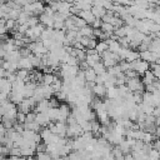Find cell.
<instances>
[{
    "label": "cell",
    "mask_w": 160,
    "mask_h": 160,
    "mask_svg": "<svg viewBox=\"0 0 160 160\" xmlns=\"http://www.w3.org/2000/svg\"><path fill=\"white\" fill-rule=\"evenodd\" d=\"M105 95L108 96V99H109V100H114V99L119 98V94H118V89H116V86L108 88V89H106Z\"/></svg>",
    "instance_id": "ac0fdd59"
},
{
    "label": "cell",
    "mask_w": 160,
    "mask_h": 160,
    "mask_svg": "<svg viewBox=\"0 0 160 160\" xmlns=\"http://www.w3.org/2000/svg\"><path fill=\"white\" fill-rule=\"evenodd\" d=\"M155 139H156V138H155L152 134H150V132H144L141 141H142L144 144H151V142H152Z\"/></svg>",
    "instance_id": "f1b7e54d"
},
{
    "label": "cell",
    "mask_w": 160,
    "mask_h": 160,
    "mask_svg": "<svg viewBox=\"0 0 160 160\" xmlns=\"http://www.w3.org/2000/svg\"><path fill=\"white\" fill-rule=\"evenodd\" d=\"M154 80H155L154 75L151 74V71H150V70H148V71H145V72H144L142 80H140V81H141V84H142L144 86H146V85H151Z\"/></svg>",
    "instance_id": "8fae6325"
},
{
    "label": "cell",
    "mask_w": 160,
    "mask_h": 160,
    "mask_svg": "<svg viewBox=\"0 0 160 160\" xmlns=\"http://www.w3.org/2000/svg\"><path fill=\"white\" fill-rule=\"evenodd\" d=\"M6 76V71L2 69V68H0V79H2V78H5Z\"/></svg>",
    "instance_id": "ee69618b"
},
{
    "label": "cell",
    "mask_w": 160,
    "mask_h": 160,
    "mask_svg": "<svg viewBox=\"0 0 160 160\" xmlns=\"http://www.w3.org/2000/svg\"><path fill=\"white\" fill-rule=\"evenodd\" d=\"M35 155V151L34 150H31V149H29V148H21L20 149V156L21 158H31V156H34Z\"/></svg>",
    "instance_id": "cb8c5ba5"
},
{
    "label": "cell",
    "mask_w": 160,
    "mask_h": 160,
    "mask_svg": "<svg viewBox=\"0 0 160 160\" xmlns=\"http://www.w3.org/2000/svg\"><path fill=\"white\" fill-rule=\"evenodd\" d=\"M0 122H1V121H0Z\"/></svg>",
    "instance_id": "7dc6e473"
},
{
    "label": "cell",
    "mask_w": 160,
    "mask_h": 160,
    "mask_svg": "<svg viewBox=\"0 0 160 160\" xmlns=\"http://www.w3.org/2000/svg\"><path fill=\"white\" fill-rule=\"evenodd\" d=\"M9 156H20V148H12L9 150Z\"/></svg>",
    "instance_id": "d590c367"
},
{
    "label": "cell",
    "mask_w": 160,
    "mask_h": 160,
    "mask_svg": "<svg viewBox=\"0 0 160 160\" xmlns=\"http://www.w3.org/2000/svg\"><path fill=\"white\" fill-rule=\"evenodd\" d=\"M91 91L94 95H96V98H102L105 96V92H106V89L104 85H98V84H94V86L91 88Z\"/></svg>",
    "instance_id": "30bf717a"
},
{
    "label": "cell",
    "mask_w": 160,
    "mask_h": 160,
    "mask_svg": "<svg viewBox=\"0 0 160 160\" xmlns=\"http://www.w3.org/2000/svg\"><path fill=\"white\" fill-rule=\"evenodd\" d=\"M15 120L18 121V124H24V122H25V114L18 111V114H16V119H15Z\"/></svg>",
    "instance_id": "836d02e7"
},
{
    "label": "cell",
    "mask_w": 160,
    "mask_h": 160,
    "mask_svg": "<svg viewBox=\"0 0 160 160\" xmlns=\"http://www.w3.org/2000/svg\"><path fill=\"white\" fill-rule=\"evenodd\" d=\"M8 31H9V30L6 29L5 25H0V35H6Z\"/></svg>",
    "instance_id": "7bdbcfd3"
},
{
    "label": "cell",
    "mask_w": 160,
    "mask_h": 160,
    "mask_svg": "<svg viewBox=\"0 0 160 160\" xmlns=\"http://www.w3.org/2000/svg\"><path fill=\"white\" fill-rule=\"evenodd\" d=\"M90 11H91V14L94 15L95 19H101L106 14V10L104 8H98V6H91Z\"/></svg>",
    "instance_id": "7c38bea8"
},
{
    "label": "cell",
    "mask_w": 160,
    "mask_h": 160,
    "mask_svg": "<svg viewBox=\"0 0 160 160\" xmlns=\"http://www.w3.org/2000/svg\"><path fill=\"white\" fill-rule=\"evenodd\" d=\"M85 61H86V64H88V66H89V68H92V66H94V64H96V62L101 61V58H100V55H99V54H94V55H89V56H86Z\"/></svg>",
    "instance_id": "5bb4252c"
},
{
    "label": "cell",
    "mask_w": 160,
    "mask_h": 160,
    "mask_svg": "<svg viewBox=\"0 0 160 160\" xmlns=\"http://www.w3.org/2000/svg\"><path fill=\"white\" fill-rule=\"evenodd\" d=\"M35 112H32V111H30V112H28L26 115H25V122H32L34 120H35Z\"/></svg>",
    "instance_id": "d6a6232c"
},
{
    "label": "cell",
    "mask_w": 160,
    "mask_h": 160,
    "mask_svg": "<svg viewBox=\"0 0 160 160\" xmlns=\"http://www.w3.org/2000/svg\"><path fill=\"white\" fill-rule=\"evenodd\" d=\"M79 35L80 36H85V38H92V29L90 25H86L81 29H79Z\"/></svg>",
    "instance_id": "e0dca14e"
},
{
    "label": "cell",
    "mask_w": 160,
    "mask_h": 160,
    "mask_svg": "<svg viewBox=\"0 0 160 160\" xmlns=\"http://www.w3.org/2000/svg\"><path fill=\"white\" fill-rule=\"evenodd\" d=\"M55 95H56V100H58V101H64V100H66V94H65V92L59 91V92H56Z\"/></svg>",
    "instance_id": "60d3db41"
},
{
    "label": "cell",
    "mask_w": 160,
    "mask_h": 160,
    "mask_svg": "<svg viewBox=\"0 0 160 160\" xmlns=\"http://www.w3.org/2000/svg\"><path fill=\"white\" fill-rule=\"evenodd\" d=\"M2 115H4V109H2L1 106H0V119L2 118Z\"/></svg>",
    "instance_id": "f6af8a7d"
},
{
    "label": "cell",
    "mask_w": 160,
    "mask_h": 160,
    "mask_svg": "<svg viewBox=\"0 0 160 160\" xmlns=\"http://www.w3.org/2000/svg\"><path fill=\"white\" fill-rule=\"evenodd\" d=\"M22 128H24V130H30V131H34V132H38V131L41 130V128L35 121H32V122H24Z\"/></svg>",
    "instance_id": "2e32d148"
},
{
    "label": "cell",
    "mask_w": 160,
    "mask_h": 160,
    "mask_svg": "<svg viewBox=\"0 0 160 160\" xmlns=\"http://www.w3.org/2000/svg\"><path fill=\"white\" fill-rule=\"evenodd\" d=\"M0 42H1V35H0Z\"/></svg>",
    "instance_id": "bcb514c9"
},
{
    "label": "cell",
    "mask_w": 160,
    "mask_h": 160,
    "mask_svg": "<svg viewBox=\"0 0 160 160\" xmlns=\"http://www.w3.org/2000/svg\"><path fill=\"white\" fill-rule=\"evenodd\" d=\"M96 44H98V40H96L95 38H91V39L89 40V44H88V46H86V49H95V46H96Z\"/></svg>",
    "instance_id": "ab89813d"
},
{
    "label": "cell",
    "mask_w": 160,
    "mask_h": 160,
    "mask_svg": "<svg viewBox=\"0 0 160 160\" xmlns=\"http://www.w3.org/2000/svg\"><path fill=\"white\" fill-rule=\"evenodd\" d=\"M100 30L105 34H109L110 36L112 35V31H114V26L110 25V24H105V22H101V26H100Z\"/></svg>",
    "instance_id": "d4e9b609"
},
{
    "label": "cell",
    "mask_w": 160,
    "mask_h": 160,
    "mask_svg": "<svg viewBox=\"0 0 160 160\" xmlns=\"http://www.w3.org/2000/svg\"><path fill=\"white\" fill-rule=\"evenodd\" d=\"M69 115H70V106H69L68 104H61V105H59L56 121H58V122H65Z\"/></svg>",
    "instance_id": "7a4b0ae2"
},
{
    "label": "cell",
    "mask_w": 160,
    "mask_h": 160,
    "mask_svg": "<svg viewBox=\"0 0 160 160\" xmlns=\"http://www.w3.org/2000/svg\"><path fill=\"white\" fill-rule=\"evenodd\" d=\"M38 160H52V159L46 152H38Z\"/></svg>",
    "instance_id": "e575fe53"
},
{
    "label": "cell",
    "mask_w": 160,
    "mask_h": 160,
    "mask_svg": "<svg viewBox=\"0 0 160 160\" xmlns=\"http://www.w3.org/2000/svg\"><path fill=\"white\" fill-rule=\"evenodd\" d=\"M136 60H139V51H136V50H129L125 61L130 64V62H134Z\"/></svg>",
    "instance_id": "d6986e66"
},
{
    "label": "cell",
    "mask_w": 160,
    "mask_h": 160,
    "mask_svg": "<svg viewBox=\"0 0 160 160\" xmlns=\"http://www.w3.org/2000/svg\"><path fill=\"white\" fill-rule=\"evenodd\" d=\"M90 26H91V29H100V26H101V20H100V19H95V20L90 24Z\"/></svg>",
    "instance_id": "f35d334b"
},
{
    "label": "cell",
    "mask_w": 160,
    "mask_h": 160,
    "mask_svg": "<svg viewBox=\"0 0 160 160\" xmlns=\"http://www.w3.org/2000/svg\"><path fill=\"white\" fill-rule=\"evenodd\" d=\"M91 69L94 70V72H95L96 75H100V74H102V72H105V71H106V68L104 66V64H102L101 61H99V62L94 64V66H92Z\"/></svg>",
    "instance_id": "7402d4cb"
},
{
    "label": "cell",
    "mask_w": 160,
    "mask_h": 160,
    "mask_svg": "<svg viewBox=\"0 0 160 160\" xmlns=\"http://www.w3.org/2000/svg\"><path fill=\"white\" fill-rule=\"evenodd\" d=\"M59 101L56 100V98H50L49 99V106L50 108H59Z\"/></svg>",
    "instance_id": "8d00e7d4"
},
{
    "label": "cell",
    "mask_w": 160,
    "mask_h": 160,
    "mask_svg": "<svg viewBox=\"0 0 160 160\" xmlns=\"http://www.w3.org/2000/svg\"><path fill=\"white\" fill-rule=\"evenodd\" d=\"M148 50H149L150 52H159V51H160V38H156V39L151 40V42H150Z\"/></svg>",
    "instance_id": "9a60e30c"
},
{
    "label": "cell",
    "mask_w": 160,
    "mask_h": 160,
    "mask_svg": "<svg viewBox=\"0 0 160 160\" xmlns=\"http://www.w3.org/2000/svg\"><path fill=\"white\" fill-rule=\"evenodd\" d=\"M78 16H79L80 19H82L88 25H90V24L95 20V18H94V15L91 14V11H90V10H88V11H80Z\"/></svg>",
    "instance_id": "ba28073f"
},
{
    "label": "cell",
    "mask_w": 160,
    "mask_h": 160,
    "mask_svg": "<svg viewBox=\"0 0 160 160\" xmlns=\"http://www.w3.org/2000/svg\"><path fill=\"white\" fill-rule=\"evenodd\" d=\"M49 108H50V106H49V100L44 99V100H41V101L36 102L35 108L32 109V110H34L32 112H35V114H39V112H46Z\"/></svg>",
    "instance_id": "5b68a950"
},
{
    "label": "cell",
    "mask_w": 160,
    "mask_h": 160,
    "mask_svg": "<svg viewBox=\"0 0 160 160\" xmlns=\"http://www.w3.org/2000/svg\"><path fill=\"white\" fill-rule=\"evenodd\" d=\"M95 50H96V52H98L99 55L102 54V52H105V51L108 50L106 42H105V41H98V44H96V46H95Z\"/></svg>",
    "instance_id": "484cf974"
},
{
    "label": "cell",
    "mask_w": 160,
    "mask_h": 160,
    "mask_svg": "<svg viewBox=\"0 0 160 160\" xmlns=\"http://www.w3.org/2000/svg\"><path fill=\"white\" fill-rule=\"evenodd\" d=\"M0 156H9V149L5 145H0Z\"/></svg>",
    "instance_id": "74e56055"
},
{
    "label": "cell",
    "mask_w": 160,
    "mask_h": 160,
    "mask_svg": "<svg viewBox=\"0 0 160 160\" xmlns=\"http://www.w3.org/2000/svg\"><path fill=\"white\" fill-rule=\"evenodd\" d=\"M66 126H68V129H66V136H69V138H74V139L81 136L82 130H81V128H80L78 124H74V125H66Z\"/></svg>",
    "instance_id": "3957f363"
},
{
    "label": "cell",
    "mask_w": 160,
    "mask_h": 160,
    "mask_svg": "<svg viewBox=\"0 0 160 160\" xmlns=\"http://www.w3.org/2000/svg\"><path fill=\"white\" fill-rule=\"evenodd\" d=\"M130 69L134 70L138 75H144V72L149 70V62L142 61V60L139 59L134 62H130Z\"/></svg>",
    "instance_id": "6da1fadb"
},
{
    "label": "cell",
    "mask_w": 160,
    "mask_h": 160,
    "mask_svg": "<svg viewBox=\"0 0 160 160\" xmlns=\"http://www.w3.org/2000/svg\"><path fill=\"white\" fill-rule=\"evenodd\" d=\"M151 115H152L154 118H159V116H160V108H154Z\"/></svg>",
    "instance_id": "b9f144b4"
},
{
    "label": "cell",
    "mask_w": 160,
    "mask_h": 160,
    "mask_svg": "<svg viewBox=\"0 0 160 160\" xmlns=\"http://www.w3.org/2000/svg\"><path fill=\"white\" fill-rule=\"evenodd\" d=\"M84 78L86 82H94L96 79V74L94 72V70L91 68H88L86 70H84Z\"/></svg>",
    "instance_id": "4fadbf2b"
},
{
    "label": "cell",
    "mask_w": 160,
    "mask_h": 160,
    "mask_svg": "<svg viewBox=\"0 0 160 160\" xmlns=\"http://www.w3.org/2000/svg\"><path fill=\"white\" fill-rule=\"evenodd\" d=\"M40 128H48V125L51 122L50 121V119L48 118V115H46V112H39V114H36L35 115V120H34Z\"/></svg>",
    "instance_id": "277c9868"
},
{
    "label": "cell",
    "mask_w": 160,
    "mask_h": 160,
    "mask_svg": "<svg viewBox=\"0 0 160 160\" xmlns=\"http://www.w3.org/2000/svg\"><path fill=\"white\" fill-rule=\"evenodd\" d=\"M55 78H56V76H55L54 74H44V75H42V78H41L42 85H48V86H50V85L54 82Z\"/></svg>",
    "instance_id": "ffe728a7"
},
{
    "label": "cell",
    "mask_w": 160,
    "mask_h": 160,
    "mask_svg": "<svg viewBox=\"0 0 160 160\" xmlns=\"http://www.w3.org/2000/svg\"><path fill=\"white\" fill-rule=\"evenodd\" d=\"M5 26H6V29L8 30H12L15 26H16V22H15V20H11V19H8L6 21H5Z\"/></svg>",
    "instance_id": "1f68e13d"
},
{
    "label": "cell",
    "mask_w": 160,
    "mask_h": 160,
    "mask_svg": "<svg viewBox=\"0 0 160 160\" xmlns=\"http://www.w3.org/2000/svg\"><path fill=\"white\" fill-rule=\"evenodd\" d=\"M0 92L5 94V95H10V92H11V84L5 78L0 79Z\"/></svg>",
    "instance_id": "8992f818"
},
{
    "label": "cell",
    "mask_w": 160,
    "mask_h": 160,
    "mask_svg": "<svg viewBox=\"0 0 160 160\" xmlns=\"http://www.w3.org/2000/svg\"><path fill=\"white\" fill-rule=\"evenodd\" d=\"M90 124H91V132H92V135H94V134H95V135L99 134V131H100V126H101L100 122L95 120V121H91Z\"/></svg>",
    "instance_id": "f546056e"
},
{
    "label": "cell",
    "mask_w": 160,
    "mask_h": 160,
    "mask_svg": "<svg viewBox=\"0 0 160 160\" xmlns=\"http://www.w3.org/2000/svg\"><path fill=\"white\" fill-rule=\"evenodd\" d=\"M139 59L142 60V61H146V62H151V52L149 50H145V51H139Z\"/></svg>",
    "instance_id": "603a6c76"
},
{
    "label": "cell",
    "mask_w": 160,
    "mask_h": 160,
    "mask_svg": "<svg viewBox=\"0 0 160 160\" xmlns=\"http://www.w3.org/2000/svg\"><path fill=\"white\" fill-rule=\"evenodd\" d=\"M46 115L50 119V121L56 120V118H58V108H49L48 111H46Z\"/></svg>",
    "instance_id": "83f0119b"
},
{
    "label": "cell",
    "mask_w": 160,
    "mask_h": 160,
    "mask_svg": "<svg viewBox=\"0 0 160 160\" xmlns=\"http://www.w3.org/2000/svg\"><path fill=\"white\" fill-rule=\"evenodd\" d=\"M8 100H9L10 102H12L15 106H18V105L24 100V98H22V95H21L20 92H14V91H11L10 95H9V98H8Z\"/></svg>",
    "instance_id": "9c48e42d"
},
{
    "label": "cell",
    "mask_w": 160,
    "mask_h": 160,
    "mask_svg": "<svg viewBox=\"0 0 160 160\" xmlns=\"http://www.w3.org/2000/svg\"><path fill=\"white\" fill-rule=\"evenodd\" d=\"M26 24H28L29 28H32V26L38 25V24H39V19H38V16H29Z\"/></svg>",
    "instance_id": "4dcf8cb0"
},
{
    "label": "cell",
    "mask_w": 160,
    "mask_h": 160,
    "mask_svg": "<svg viewBox=\"0 0 160 160\" xmlns=\"http://www.w3.org/2000/svg\"><path fill=\"white\" fill-rule=\"evenodd\" d=\"M38 132H34V131H30V130H24L21 132V138L28 140V141H34L35 142V136H36Z\"/></svg>",
    "instance_id": "44dd1931"
},
{
    "label": "cell",
    "mask_w": 160,
    "mask_h": 160,
    "mask_svg": "<svg viewBox=\"0 0 160 160\" xmlns=\"http://www.w3.org/2000/svg\"><path fill=\"white\" fill-rule=\"evenodd\" d=\"M18 69H22V70H31L32 66H31V62L29 60V58H20L19 61H18Z\"/></svg>",
    "instance_id": "52a82bcc"
},
{
    "label": "cell",
    "mask_w": 160,
    "mask_h": 160,
    "mask_svg": "<svg viewBox=\"0 0 160 160\" xmlns=\"http://www.w3.org/2000/svg\"><path fill=\"white\" fill-rule=\"evenodd\" d=\"M150 69H151L150 71L154 75V78L155 79H159V76H160V65H158L155 62H151L150 64Z\"/></svg>",
    "instance_id": "4316f807"
}]
</instances>
